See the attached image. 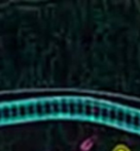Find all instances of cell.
Returning a JSON list of instances; mask_svg holds the SVG:
<instances>
[{
  "instance_id": "1",
  "label": "cell",
  "mask_w": 140,
  "mask_h": 151,
  "mask_svg": "<svg viewBox=\"0 0 140 151\" xmlns=\"http://www.w3.org/2000/svg\"><path fill=\"white\" fill-rule=\"evenodd\" d=\"M95 144V141L93 138H88L86 140H84L80 145V151H90L93 148Z\"/></svg>"
},
{
  "instance_id": "2",
  "label": "cell",
  "mask_w": 140,
  "mask_h": 151,
  "mask_svg": "<svg viewBox=\"0 0 140 151\" xmlns=\"http://www.w3.org/2000/svg\"><path fill=\"white\" fill-rule=\"evenodd\" d=\"M112 151H131L130 148L125 144H119L112 149Z\"/></svg>"
}]
</instances>
